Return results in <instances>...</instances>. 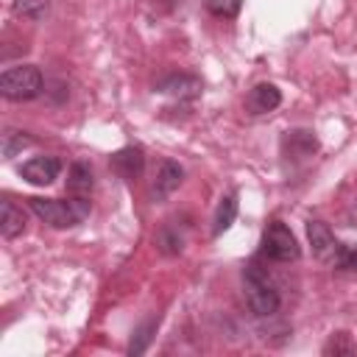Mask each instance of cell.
Wrapping results in <instances>:
<instances>
[{"label": "cell", "instance_id": "cell-16", "mask_svg": "<svg viewBox=\"0 0 357 357\" xmlns=\"http://www.w3.org/2000/svg\"><path fill=\"white\" fill-rule=\"evenodd\" d=\"M332 268H335V271H349V273H354V271H357V245L340 243L337 251H335Z\"/></svg>", "mask_w": 357, "mask_h": 357}, {"label": "cell", "instance_id": "cell-10", "mask_svg": "<svg viewBox=\"0 0 357 357\" xmlns=\"http://www.w3.org/2000/svg\"><path fill=\"white\" fill-rule=\"evenodd\" d=\"M279 103H282V92H279L276 84H268V81L257 84V86L248 92V98H245V109H248L251 114H268V112H273Z\"/></svg>", "mask_w": 357, "mask_h": 357}, {"label": "cell", "instance_id": "cell-3", "mask_svg": "<svg viewBox=\"0 0 357 357\" xmlns=\"http://www.w3.org/2000/svg\"><path fill=\"white\" fill-rule=\"evenodd\" d=\"M45 78L39 73V67L33 64H20V67H8L0 75V92L6 100H33L42 95Z\"/></svg>", "mask_w": 357, "mask_h": 357}, {"label": "cell", "instance_id": "cell-11", "mask_svg": "<svg viewBox=\"0 0 357 357\" xmlns=\"http://www.w3.org/2000/svg\"><path fill=\"white\" fill-rule=\"evenodd\" d=\"M92 187H95L92 165H89V162H73V165H70V173H67V192H70V195H84V198H89Z\"/></svg>", "mask_w": 357, "mask_h": 357}, {"label": "cell", "instance_id": "cell-6", "mask_svg": "<svg viewBox=\"0 0 357 357\" xmlns=\"http://www.w3.org/2000/svg\"><path fill=\"white\" fill-rule=\"evenodd\" d=\"M181 181H184L181 165L173 162V159H162V162H159V170H156V176H153V184H151V198H153V201L170 198V195L181 187Z\"/></svg>", "mask_w": 357, "mask_h": 357}, {"label": "cell", "instance_id": "cell-14", "mask_svg": "<svg viewBox=\"0 0 357 357\" xmlns=\"http://www.w3.org/2000/svg\"><path fill=\"white\" fill-rule=\"evenodd\" d=\"M11 8H14L17 17L39 22V20H45L50 14V0H14Z\"/></svg>", "mask_w": 357, "mask_h": 357}, {"label": "cell", "instance_id": "cell-18", "mask_svg": "<svg viewBox=\"0 0 357 357\" xmlns=\"http://www.w3.org/2000/svg\"><path fill=\"white\" fill-rule=\"evenodd\" d=\"M156 324H159V318H156V321L151 318L145 326H139V329H137V337L128 343V354H142V351L148 349V343H151V337H153L151 332L156 329Z\"/></svg>", "mask_w": 357, "mask_h": 357}, {"label": "cell", "instance_id": "cell-17", "mask_svg": "<svg viewBox=\"0 0 357 357\" xmlns=\"http://www.w3.org/2000/svg\"><path fill=\"white\" fill-rule=\"evenodd\" d=\"M204 6H206V11H209V14L223 17V20H231V17H237V14H240L243 0H204Z\"/></svg>", "mask_w": 357, "mask_h": 357}, {"label": "cell", "instance_id": "cell-1", "mask_svg": "<svg viewBox=\"0 0 357 357\" xmlns=\"http://www.w3.org/2000/svg\"><path fill=\"white\" fill-rule=\"evenodd\" d=\"M28 206L39 220H45L53 229L78 226L81 220H86V215L92 209L89 198H84V195H70L67 201H61V198H28Z\"/></svg>", "mask_w": 357, "mask_h": 357}, {"label": "cell", "instance_id": "cell-8", "mask_svg": "<svg viewBox=\"0 0 357 357\" xmlns=\"http://www.w3.org/2000/svg\"><path fill=\"white\" fill-rule=\"evenodd\" d=\"M112 170H114L120 178H126V181L139 178L142 170H145V153H142V148L126 145V148H120L117 153H112Z\"/></svg>", "mask_w": 357, "mask_h": 357}, {"label": "cell", "instance_id": "cell-2", "mask_svg": "<svg viewBox=\"0 0 357 357\" xmlns=\"http://www.w3.org/2000/svg\"><path fill=\"white\" fill-rule=\"evenodd\" d=\"M243 287H245V301L251 307L254 315L268 318L282 307V296L276 282L268 276L265 268H259V262H248L243 268Z\"/></svg>", "mask_w": 357, "mask_h": 357}, {"label": "cell", "instance_id": "cell-13", "mask_svg": "<svg viewBox=\"0 0 357 357\" xmlns=\"http://www.w3.org/2000/svg\"><path fill=\"white\" fill-rule=\"evenodd\" d=\"M237 218V195L234 192H226L215 209V218H212V237H220Z\"/></svg>", "mask_w": 357, "mask_h": 357}, {"label": "cell", "instance_id": "cell-4", "mask_svg": "<svg viewBox=\"0 0 357 357\" xmlns=\"http://www.w3.org/2000/svg\"><path fill=\"white\" fill-rule=\"evenodd\" d=\"M262 254L273 262H296L301 257V245L290 226H284L282 220H271L262 231Z\"/></svg>", "mask_w": 357, "mask_h": 357}, {"label": "cell", "instance_id": "cell-12", "mask_svg": "<svg viewBox=\"0 0 357 357\" xmlns=\"http://www.w3.org/2000/svg\"><path fill=\"white\" fill-rule=\"evenodd\" d=\"M0 231L6 240H14L17 234L25 231V212H22V206H17L8 198H3V204H0Z\"/></svg>", "mask_w": 357, "mask_h": 357}, {"label": "cell", "instance_id": "cell-5", "mask_svg": "<svg viewBox=\"0 0 357 357\" xmlns=\"http://www.w3.org/2000/svg\"><path fill=\"white\" fill-rule=\"evenodd\" d=\"M59 173H61V159H56V156H33L20 167V176L36 187L53 184L59 178Z\"/></svg>", "mask_w": 357, "mask_h": 357}, {"label": "cell", "instance_id": "cell-15", "mask_svg": "<svg viewBox=\"0 0 357 357\" xmlns=\"http://www.w3.org/2000/svg\"><path fill=\"white\" fill-rule=\"evenodd\" d=\"M31 145V137L25 134V131H17V128H6V134H3V159H11V156H17L22 148H28Z\"/></svg>", "mask_w": 357, "mask_h": 357}, {"label": "cell", "instance_id": "cell-9", "mask_svg": "<svg viewBox=\"0 0 357 357\" xmlns=\"http://www.w3.org/2000/svg\"><path fill=\"white\" fill-rule=\"evenodd\" d=\"M315 151H318V139H315V134L307 131V128H293V131H287V134L282 137V153H284L287 159L301 162V159H310Z\"/></svg>", "mask_w": 357, "mask_h": 357}, {"label": "cell", "instance_id": "cell-20", "mask_svg": "<svg viewBox=\"0 0 357 357\" xmlns=\"http://www.w3.org/2000/svg\"><path fill=\"white\" fill-rule=\"evenodd\" d=\"M324 354H354V346H351V340H349L346 332H337V335H332L329 343L324 346Z\"/></svg>", "mask_w": 357, "mask_h": 357}, {"label": "cell", "instance_id": "cell-7", "mask_svg": "<svg viewBox=\"0 0 357 357\" xmlns=\"http://www.w3.org/2000/svg\"><path fill=\"white\" fill-rule=\"evenodd\" d=\"M307 240H310V245H312V254H315L321 262L332 265L340 240L332 234V229H329L324 220H307Z\"/></svg>", "mask_w": 357, "mask_h": 357}, {"label": "cell", "instance_id": "cell-19", "mask_svg": "<svg viewBox=\"0 0 357 357\" xmlns=\"http://www.w3.org/2000/svg\"><path fill=\"white\" fill-rule=\"evenodd\" d=\"M159 245H162L165 254H178L181 245H184V237L178 231H173V226H165L162 234H159Z\"/></svg>", "mask_w": 357, "mask_h": 357}]
</instances>
